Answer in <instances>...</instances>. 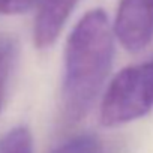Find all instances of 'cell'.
I'll use <instances>...</instances> for the list:
<instances>
[{"mask_svg": "<svg viewBox=\"0 0 153 153\" xmlns=\"http://www.w3.org/2000/svg\"><path fill=\"white\" fill-rule=\"evenodd\" d=\"M153 110V62L128 66L110 83L101 105V122L119 126Z\"/></svg>", "mask_w": 153, "mask_h": 153, "instance_id": "cell-2", "label": "cell"}, {"mask_svg": "<svg viewBox=\"0 0 153 153\" xmlns=\"http://www.w3.org/2000/svg\"><path fill=\"white\" fill-rule=\"evenodd\" d=\"M0 153H33V137L27 126H15L0 138Z\"/></svg>", "mask_w": 153, "mask_h": 153, "instance_id": "cell-6", "label": "cell"}, {"mask_svg": "<svg viewBox=\"0 0 153 153\" xmlns=\"http://www.w3.org/2000/svg\"><path fill=\"white\" fill-rule=\"evenodd\" d=\"M15 44L9 38H0V110L3 105L8 80L15 62Z\"/></svg>", "mask_w": 153, "mask_h": 153, "instance_id": "cell-7", "label": "cell"}, {"mask_svg": "<svg viewBox=\"0 0 153 153\" xmlns=\"http://www.w3.org/2000/svg\"><path fill=\"white\" fill-rule=\"evenodd\" d=\"M41 0H0V14L17 15L30 11Z\"/></svg>", "mask_w": 153, "mask_h": 153, "instance_id": "cell-8", "label": "cell"}, {"mask_svg": "<svg viewBox=\"0 0 153 153\" xmlns=\"http://www.w3.org/2000/svg\"><path fill=\"white\" fill-rule=\"evenodd\" d=\"M113 30L128 51L144 50L153 39V0H120Z\"/></svg>", "mask_w": 153, "mask_h": 153, "instance_id": "cell-3", "label": "cell"}, {"mask_svg": "<svg viewBox=\"0 0 153 153\" xmlns=\"http://www.w3.org/2000/svg\"><path fill=\"white\" fill-rule=\"evenodd\" d=\"M78 0H41L33 26V41L38 48L51 47L65 27Z\"/></svg>", "mask_w": 153, "mask_h": 153, "instance_id": "cell-4", "label": "cell"}, {"mask_svg": "<svg viewBox=\"0 0 153 153\" xmlns=\"http://www.w3.org/2000/svg\"><path fill=\"white\" fill-rule=\"evenodd\" d=\"M113 33L108 15L96 8L75 24L66 41L62 105L69 123L89 113L107 80L114 54Z\"/></svg>", "mask_w": 153, "mask_h": 153, "instance_id": "cell-1", "label": "cell"}, {"mask_svg": "<svg viewBox=\"0 0 153 153\" xmlns=\"http://www.w3.org/2000/svg\"><path fill=\"white\" fill-rule=\"evenodd\" d=\"M50 153H111V152L105 144V141L98 135L83 134L59 144Z\"/></svg>", "mask_w": 153, "mask_h": 153, "instance_id": "cell-5", "label": "cell"}]
</instances>
